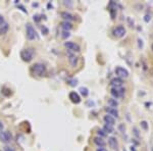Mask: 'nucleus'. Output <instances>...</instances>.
I'll use <instances>...</instances> for the list:
<instances>
[{
	"mask_svg": "<svg viewBox=\"0 0 153 151\" xmlns=\"http://www.w3.org/2000/svg\"><path fill=\"white\" fill-rule=\"evenodd\" d=\"M70 56V62H71V64L73 65V66H76V63H78V57H76V55H74V54H70L69 55Z\"/></svg>",
	"mask_w": 153,
	"mask_h": 151,
	"instance_id": "aec40b11",
	"label": "nucleus"
},
{
	"mask_svg": "<svg viewBox=\"0 0 153 151\" xmlns=\"http://www.w3.org/2000/svg\"><path fill=\"white\" fill-rule=\"evenodd\" d=\"M103 131L105 132V134H110V133H112L113 132V126H110V125H107V123H105L104 125V127H103Z\"/></svg>",
	"mask_w": 153,
	"mask_h": 151,
	"instance_id": "6ab92c4d",
	"label": "nucleus"
},
{
	"mask_svg": "<svg viewBox=\"0 0 153 151\" xmlns=\"http://www.w3.org/2000/svg\"><path fill=\"white\" fill-rule=\"evenodd\" d=\"M3 24H4V17H3L2 15H0V27H1Z\"/></svg>",
	"mask_w": 153,
	"mask_h": 151,
	"instance_id": "bb28decb",
	"label": "nucleus"
},
{
	"mask_svg": "<svg viewBox=\"0 0 153 151\" xmlns=\"http://www.w3.org/2000/svg\"><path fill=\"white\" fill-rule=\"evenodd\" d=\"M34 53H35V50L33 48H27V49H24L21 52V57L26 62H30V61L33 59Z\"/></svg>",
	"mask_w": 153,
	"mask_h": 151,
	"instance_id": "f257e3e1",
	"label": "nucleus"
},
{
	"mask_svg": "<svg viewBox=\"0 0 153 151\" xmlns=\"http://www.w3.org/2000/svg\"><path fill=\"white\" fill-rule=\"evenodd\" d=\"M26 30H27V38L29 40H35L37 38V33L31 24H28L26 26Z\"/></svg>",
	"mask_w": 153,
	"mask_h": 151,
	"instance_id": "7ed1b4c3",
	"label": "nucleus"
},
{
	"mask_svg": "<svg viewBox=\"0 0 153 151\" xmlns=\"http://www.w3.org/2000/svg\"><path fill=\"white\" fill-rule=\"evenodd\" d=\"M108 144H109L110 148H112V149H114V150H116L117 147H118L117 141H116V139H115L114 137H110V138L108 139Z\"/></svg>",
	"mask_w": 153,
	"mask_h": 151,
	"instance_id": "f8f14e48",
	"label": "nucleus"
},
{
	"mask_svg": "<svg viewBox=\"0 0 153 151\" xmlns=\"http://www.w3.org/2000/svg\"><path fill=\"white\" fill-rule=\"evenodd\" d=\"M64 46H65V48H66L67 50H70V51H72V52H79V51L81 50L80 46H79L78 44H76L75 42H71V41L65 42V43H64Z\"/></svg>",
	"mask_w": 153,
	"mask_h": 151,
	"instance_id": "39448f33",
	"label": "nucleus"
},
{
	"mask_svg": "<svg viewBox=\"0 0 153 151\" xmlns=\"http://www.w3.org/2000/svg\"><path fill=\"white\" fill-rule=\"evenodd\" d=\"M8 29H9V26L7 23H4L1 27H0V35H5L7 32H8Z\"/></svg>",
	"mask_w": 153,
	"mask_h": 151,
	"instance_id": "dca6fc26",
	"label": "nucleus"
},
{
	"mask_svg": "<svg viewBox=\"0 0 153 151\" xmlns=\"http://www.w3.org/2000/svg\"><path fill=\"white\" fill-rule=\"evenodd\" d=\"M97 133H98V135L101 136V137H105V136H106V134H105V132H104L103 130H99Z\"/></svg>",
	"mask_w": 153,
	"mask_h": 151,
	"instance_id": "393cba45",
	"label": "nucleus"
},
{
	"mask_svg": "<svg viewBox=\"0 0 153 151\" xmlns=\"http://www.w3.org/2000/svg\"><path fill=\"white\" fill-rule=\"evenodd\" d=\"M94 143H95L96 145H98L99 147H103V146L105 145V142H104V140L102 139L101 137H96V138H94Z\"/></svg>",
	"mask_w": 153,
	"mask_h": 151,
	"instance_id": "f3484780",
	"label": "nucleus"
},
{
	"mask_svg": "<svg viewBox=\"0 0 153 151\" xmlns=\"http://www.w3.org/2000/svg\"><path fill=\"white\" fill-rule=\"evenodd\" d=\"M125 91L126 90L124 88H122V87H120V88H111L110 93H111V95L114 98H121V97H123L125 95Z\"/></svg>",
	"mask_w": 153,
	"mask_h": 151,
	"instance_id": "423d86ee",
	"label": "nucleus"
},
{
	"mask_svg": "<svg viewBox=\"0 0 153 151\" xmlns=\"http://www.w3.org/2000/svg\"><path fill=\"white\" fill-rule=\"evenodd\" d=\"M115 73H116V75L118 76L120 79H122V78H125L126 79V78L129 77V72H128L126 68L122 67V66H117L115 68Z\"/></svg>",
	"mask_w": 153,
	"mask_h": 151,
	"instance_id": "0eeeda50",
	"label": "nucleus"
},
{
	"mask_svg": "<svg viewBox=\"0 0 153 151\" xmlns=\"http://www.w3.org/2000/svg\"><path fill=\"white\" fill-rule=\"evenodd\" d=\"M97 151H106V149H105V148H102V147H99V148L97 149Z\"/></svg>",
	"mask_w": 153,
	"mask_h": 151,
	"instance_id": "7c9ffc66",
	"label": "nucleus"
},
{
	"mask_svg": "<svg viewBox=\"0 0 153 151\" xmlns=\"http://www.w3.org/2000/svg\"><path fill=\"white\" fill-rule=\"evenodd\" d=\"M34 21H36V22H39V21H40V19H39V15H34Z\"/></svg>",
	"mask_w": 153,
	"mask_h": 151,
	"instance_id": "c756f323",
	"label": "nucleus"
},
{
	"mask_svg": "<svg viewBox=\"0 0 153 151\" xmlns=\"http://www.w3.org/2000/svg\"><path fill=\"white\" fill-rule=\"evenodd\" d=\"M113 35L115 36V37H117V38H122V37H124L125 35H126V29H125V27H123V26H118V27H116L114 30H113Z\"/></svg>",
	"mask_w": 153,
	"mask_h": 151,
	"instance_id": "6e6552de",
	"label": "nucleus"
},
{
	"mask_svg": "<svg viewBox=\"0 0 153 151\" xmlns=\"http://www.w3.org/2000/svg\"><path fill=\"white\" fill-rule=\"evenodd\" d=\"M123 84H124V82H123V80L120 79V78H114V79H112L111 82H110V85L112 86V88H120V87L123 86Z\"/></svg>",
	"mask_w": 153,
	"mask_h": 151,
	"instance_id": "9d476101",
	"label": "nucleus"
},
{
	"mask_svg": "<svg viewBox=\"0 0 153 151\" xmlns=\"http://www.w3.org/2000/svg\"><path fill=\"white\" fill-rule=\"evenodd\" d=\"M80 92H81V94L83 95V96H88V94H89V91H88V89L87 88H85V87H81L80 88Z\"/></svg>",
	"mask_w": 153,
	"mask_h": 151,
	"instance_id": "412c9836",
	"label": "nucleus"
},
{
	"mask_svg": "<svg viewBox=\"0 0 153 151\" xmlns=\"http://www.w3.org/2000/svg\"><path fill=\"white\" fill-rule=\"evenodd\" d=\"M69 84L71 85V86H76V84H78V81H76V79H73V80H70L69 81Z\"/></svg>",
	"mask_w": 153,
	"mask_h": 151,
	"instance_id": "5701e85b",
	"label": "nucleus"
},
{
	"mask_svg": "<svg viewBox=\"0 0 153 151\" xmlns=\"http://www.w3.org/2000/svg\"><path fill=\"white\" fill-rule=\"evenodd\" d=\"M103 120H104V121H105L107 125H110V126H113V125H114V122H115V121H114V118H112V117H111V116H109V114L105 116V117L103 118Z\"/></svg>",
	"mask_w": 153,
	"mask_h": 151,
	"instance_id": "4468645a",
	"label": "nucleus"
},
{
	"mask_svg": "<svg viewBox=\"0 0 153 151\" xmlns=\"http://www.w3.org/2000/svg\"><path fill=\"white\" fill-rule=\"evenodd\" d=\"M3 150L4 151H15L11 146H8V145H6V146H4L3 147Z\"/></svg>",
	"mask_w": 153,
	"mask_h": 151,
	"instance_id": "b1692460",
	"label": "nucleus"
},
{
	"mask_svg": "<svg viewBox=\"0 0 153 151\" xmlns=\"http://www.w3.org/2000/svg\"><path fill=\"white\" fill-rule=\"evenodd\" d=\"M105 110L108 112L109 116H111L112 118H118V111L116 110V108L113 107H106Z\"/></svg>",
	"mask_w": 153,
	"mask_h": 151,
	"instance_id": "9b49d317",
	"label": "nucleus"
},
{
	"mask_svg": "<svg viewBox=\"0 0 153 151\" xmlns=\"http://www.w3.org/2000/svg\"><path fill=\"white\" fill-rule=\"evenodd\" d=\"M142 127L144 129H147V122L146 121H142Z\"/></svg>",
	"mask_w": 153,
	"mask_h": 151,
	"instance_id": "c85d7f7f",
	"label": "nucleus"
},
{
	"mask_svg": "<svg viewBox=\"0 0 153 151\" xmlns=\"http://www.w3.org/2000/svg\"><path fill=\"white\" fill-rule=\"evenodd\" d=\"M70 36H71L70 32H67V31H63V32H62V35H61V37H62L63 39H66V38H69Z\"/></svg>",
	"mask_w": 153,
	"mask_h": 151,
	"instance_id": "4be33fe9",
	"label": "nucleus"
},
{
	"mask_svg": "<svg viewBox=\"0 0 153 151\" xmlns=\"http://www.w3.org/2000/svg\"><path fill=\"white\" fill-rule=\"evenodd\" d=\"M33 72L37 75V76H43L46 73V66L43 63H35L33 65Z\"/></svg>",
	"mask_w": 153,
	"mask_h": 151,
	"instance_id": "f03ea898",
	"label": "nucleus"
},
{
	"mask_svg": "<svg viewBox=\"0 0 153 151\" xmlns=\"http://www.w3.org/2000/svg\"><path fill=\"white\" fill-rule=\"evenodd\" d=\"M60 26H61V28H62L63 30H64V31H67V32H69V31H70L71 29H72V28H73L72 24H71L70 22H65V21H64V22H62V23L60 24Z\"/></svg>",
	"mask_w": 153,
	"mask_h": 151,
	"instance_id": "2eb2a0df",
	"label": "nucleus"
},
{
	"mask_svg": "<svg viewBox=\"0 0 153 151\" xmlns=\"http://www.w3.org/2000/svg\"><path fill=\"white\" fill-rule=\"evenodd\" d=\"M11 139H12V136H11L10 132H8V131H3V132L0 133V141H1L2 143L7 144V143H9V142L11 141Z\"/></svg>",
	"mask_w": 153,
	"mask_h": 151,
	"instance_id": "20e7f679",
	"label": "nucleus"
},
{
	"mask_svg": "<svg viewBox=\"0 0 153 151\" xmlns=\"http://www.w3.org/2000/svg\"><path fill=\"white\" fill-rule=\"evenodd\" d=\"M150 19H151V17H150V15L146 14V15H145V19H144V21L147 23V22H149V21H150Z\"/></svg>",
	"mask_w": 153,
	"mask_h": 151,
	"instance_id": "a878e982",
	"label": "nucleus"
},
{
	"mask_svg": "<svg viewBox=\"0 0 153 151\" xmlns=\"http://www.w3.org/2000/svg\"><path fill=\"white\" fill-rule=\"evenodd\" d=\"M61 17H62V19H64V21H65V22H71V21H73V20H74V16H73L70 12H66V11L61 12Z\"/></svg>",
	"mask_w": 153,
	"mask_h": 151,
	"instance_id": "ddd939ff",
	"label": "nucleus"
},
{
	"mask_svg": "<svg viewBox=\"0 0 153 151\" xmlns=\"http://www.w3.org/2000/svg\"><path fill=\"white\" fill-rule=\"evenodd\" d=\"M108 105H109V107L115 108V107L118 105V102H117L116 99H114V98H109V99H108Z\"/></svg>",
	"mask_w": 153,
	"mask_h": 151,
	"instance_id": "a211bd4d",
	"label": "nucleus"
},
{
	"mask_svg": "<svg viewBox=\"0 0 153 151\" xmlns=\"http://www.w3.org/2000/svg\"><path fill=\"white\" fill-rule=\"evenodd\" d=\"M69 97H70V99H71V101L73 103L78 104V103L81 102V97H80V95L76 92H71L70 95H69Z\"/></svg>",
	"mask_w": 153,
	"mask_h": 151,
	"instance_id": "1a4fd4ad",
	"label": "nucleus"
},
{
	"mask_svg": "<svg viewBox=\"0 0 153 151\" xmlns=\"http://www.w3.org/2000/svg\"><path fill=\"white\" fill-rule=\"evenodd\" d=\"M3 129H4V125H3V122L0 121V133L1 132H3Z\"/></svg>",
	"mask_w": 153,
	"mask_h": 151,
	"instance_id": "cd10ccee",
	"label": "nucleus"
}]
</instances>
